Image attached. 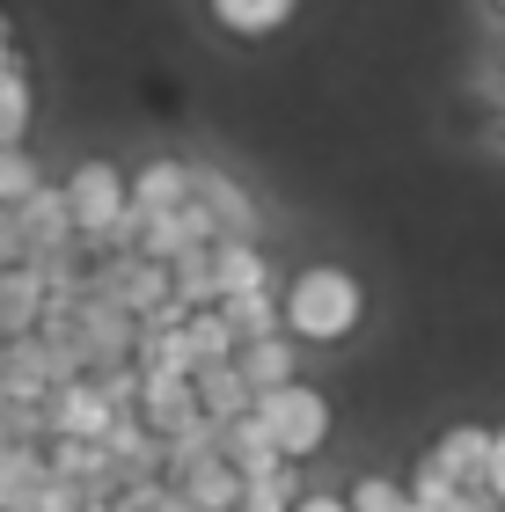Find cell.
Returning a JSON list of instances; mask_svg holds the SVG:
<instances>
[{"mask_svg":"<svg viewBox=\"0 0 505 512\" xmlns=\"http://www.w3.org/2000/svg\"><path fill=\"white\" fill-rule=\"evenodd\" d=\"M37 322H44V271L22 256L0 271V337H30Z\"/></svg>","mask_w":505,"mask_h":512,"instance_id":"obj_14","label":"cell"},{"mask_svg":"<svg viewBox=\"0 0 505 512\" xmlns=\"http://www.w3.org/2000/svg\"><path fill=\"white\" fill-rule=\"evenodd\" d=\"M205 8H213V22H220V30H235V37H271V30H286V22H293L301 0H205Z\"/></svg>","mask_w":505,"mask_h":512,"instance_id":"obj_19","label":"cell"},{"mask_svg":"<svg viewBox=\"0 0 505 512\" xmlns=\"http://www.w3.org/2000/svg\"><path fill=\"white\" fill-rule=\"evenodd\" d=\"M110 425H118V410H110V395H103L96 374L52 388V439H103Z\"/></svg>","mask_w":505,"mask_h":512,"instance_id":"obj_7","label":"cell"},{"mask_svg":"<svg viewBox=\"0 0 505 512\" xmlns=\"http://www.w3.org/2000/svg\"><path fill=\"white\" fill-rule=\"evenodd\" d=\"M52 491V454L44 447H8L0 454V512H37Z\"/></svg>","mask_w":505,"mask_h":512,"instance_id":"obj_12","label":"cell"},{"mask_svg":"<svg viewBox=\"0 0 505 512\" xmlns=\"http://www.w3.org/2000/svg\"><path fill=\"white\" fill-rule=\"evenodd\" d=\"M154 512H198V505H191V498H183V491H176V483H169V498H162V505H154Z\"/></svg>","mask_w":505,"mask_h":512,"instance_id":"obj_31","label":"cell"},{"mask_svg":"<svg viewBox=\"0 0 505 512\" xmlns=\"http://www.w3.org/2000/svg\"><path fill=\"white\" fill-rule=\"evenodd\" d=\"M220 315H227V330H235V352H242V344H257V337H286V300L271 293V286L220 300Z\"/></svg>","mask_w":505,"mask_h":512,"instance_id":"obj_16","label":"cell"},{"mask_svg":"<svg viewBox=\"0 0 505 512\" xmlns=\"http://www.w3.org/2000/svg\"><path fill=\"white\" fill-rule=\"evenodd\" d=\"M169 293H176V308H183V315L220 308V264H213V249L176 256V264H169Z\"/></svg>","mask_w":505,"mask_h":512,"instance_id":"obj_18","label":"cell"},{"mask_svg":"<svg viewBox=\"0 0 505 512\" xmlns=\"http://www.w3.org/2000/svg\"><path fill=\"white\" fill-rule=\"evenodd\" d=\"M8 447H15V439H8V425H0V454H8Z\"/></svg>","mask_w":505,"mask_h":512,"instance_id":"obj_34","label":"cell"},{"mask_svg":"<svg viewBox=\"0 0 505 512\" xmlns=\"http://www.w3.org/2000/svg\"><path fill=\"white\" fill-rule=\"evenodd\" d=\"M88 293L110 300V308H125V315H154V308H169V264H154V256L140 249H110L88 264Z\"/></svg>","mask_w":505,"mask_h":512,"instance_id":"obj_2","label":"cell"},{"mask_svg":"<svg viewBox=\"0 0 505 512\" xmlns=\"http://www.w3.org/2000/svg\"><path fill=\"white\" fill-rule=\"evenodd\" d=\"M498 66H505V44H498Z\"/></svg>","mask_w":505,"mask_h":512,"instance_id":"obj_35","label":"cell"},{"mask_svg":"<svg viewBox=\"0 0 505 512\" xmlns=\"http://www.w3.org/2000/svg\"><path fill=\"white\" fill-rule=\"evenodd\" d=\"M103 454H110V476H118V491H125V483H154V476H162V461H169L162 432H154L140 410L118 417V425L103 432Z\"/></svg>","mask_w":505,"mask_h":512,"instance_id":"obj_6","label":"cell"},{"mask_svg":"<svg viewBox=\"0 0 505 512\" xmlns=\"http://www.w3.org/2000/svg\"><path fill=\"white\" fill-rule=\"evenodd\" d=\"M22 132H30V74L0 66V147H22Z\"/></svg>","mask_w":505,"mask_h":512,"instance_id":"obj_22","label":"cell"},{"mask_svg":"<svg viewBox=\"0 0 505 512\" xmlns=\"http://www.w3.org/2000/svg\"><path fill=\"white\" fill-rule=\"evenodd\" d=\"M220 242V220L205 213V205L191 198V205H176V213H162V220H147L140 227V256H154V264H176V256H191V249H213Z\"/></svg>","mask_w":505,"mask_h":512,"instance_id":"obj_5","label":"cell"},{"mask_svg":"<svg viewBox=\"0 0 505 512\" xmlns=\"http://www.w3.org/2000/svg\"><path fill=\"white\" fill-rule=\"evenodd\" d=\"M0 66H15V52H8V15H0Z\"/></svg>","mask_w":505,"mask_h":512,"instance_id":"obj_32","label":"cell"},{"mask_svg":"<svg viewBox=\"0 0 505 512\" xmlns=\"http://www.w3.org/2000/svg\"><path fill=\"white\" fill-rule=\"evenodd\" d=\"M183 330H191V352H198V366H205V359H235V330H227V315H220V308L183 315Z\"/></svg>","mask_w":505,"mask_h":512,"instance_id":"obj_24","label":"cell"},{"mask_svg":"<svg viewBox=\"0 0 505 512\" xmlns=\"http://www.w3.org/2000/svg\"><path fill=\"white\" fill-rule=\"evenodd\" d=\"M8 264H22V235H15V213L0 205V271H8Z\"/></svg>","mask_w":505,"mask_h":512,"instance_id":"obj_28","label":"cell"},{"mask_svg":"<svg viewBox=\"0 0 505 512\" xmlns=\"http://www.w3.org/2000/svg\"><path fill=\"white\" fill-rule=\"evenodd\" d=\"M110 498H118V491H103V483H66V476H52V491H44L37 512H110Z\"/></svg>","mask_w":505,"mask_h":512,"instance_id":"obj_26","label":"cell"},{"mask_svg":"<svg viewBox=\"0 0 505 512\" xmlns=\"http://www.w3.org/2000/svg\"><path fill=\"white\" fill-rule=\"evenodd\" d=\"M491 118H498V132H505V88H498V96H491Z\"/></svg>","mask_w":505,"mask_h":512,"instance_id":"obj_33","label":"cell"},{"mask_svg":"<svg viewBox=\"0 0 505 512\" xmlns=\"http://www.w3.org/2000/svg\"><path fill=\"white\" fill-rule=\"evenodd\" d=\"M359 315H366V286H359L344 264H308V271L286 286V330L308 337V344L352 337Z\"/></svg>","mask_w":505,"mask_h":512,"instance_id":"obj_1","label":"cell"},{"mask_svg":"<svg viewBox=\"0 0 505 512\" xmlns=\"http://www.w3.org/2000/svg\"><path fill=\"white\" fill-rule=\"evenodd\" d=\"M220 454H227V469H235L242 483H249V476H271V469H286L279 439H271V425H264L257 410L235 417V425H220Z\"/></svg>","mask_w":505,"mask_h":512,"instance_id":"obj_10","label":"cell"},{"mask_svg":"<svg viewBox=\"0 0 505 512\" xmlns=\"http://www.w3.org/2000/svg\"><path fill=\"white\" fill-rule=\"evenodd\" d=\"M213 264H220V300H235V293H264V286H271L264 249H257V242H242V235H220V242H213Z\"/></svg>","mask_w":505,"mask_h":512,"instance_id":"obj_17","label":"cell"},{"mask_svg":"<svg viewBox=\"0 0 505 512\" xmlns=\"http://www.w3.org/2000/svg\"><path fill=\"white\" fill-rule=\"evenodd\" d=\"M293 505H301L293 461H286V469H271V476H249V483H242V512H293Z\"/></svg>","mask_w":505,"mask_h":512,"instance_id":"obj_23","label":"cell"},{"mask_svg":"<svg viewBox=\"0 0 505 512\" xmlns=\"http://www.w3.org/2000/svg\"><path fill=\"white\" fill-rule=\"evenodd\" d=\"M176 491L191 498L198 512H242V476L227 469V454H220V461H205V469H191V476L176 483Z\"/></svg>","mask_w":505,"mask_h":512,"instance_id":"obj_21","label":"cell"},{"mask_svg":"<svg viewBox=\"0 0 505 512\" xmlns=\"http://www.w3.org/2000/svg\"><path fill=\"white\" fill-rule=\"evenodd\" d=\"M491 498L505 505V425L491 432Z\"/></svg>","mask_w":505,"mask_h":512,"instance_id":"obj_29","label":"cell"},{"mask_svg":"<svg viewBox=\"0 0 505 512\" xmlns=\"http://www.w3.org/2000/svg\"><path fill=\"white\" fill-rule=\"evenodd\" d=\"M30 191H44V176H37V161H30V154H22V147H0V205H8V213H15V205H22V198H30Z\"/></svg>","mask_w":505,"mask_h":512,"instance_id":"obj_25","label":"cell"},{"mask_svg":"<svg viewBox=\"0 0 505 512\" xmlns=\"http://www.w3.org/2000/svg\"><path fill=\"white\" fill-rule=\"evenodd\" d=\"M176 205H191V161H147L140 183H132V213H140V227L176 213Z\"/></svg>","mask_w":505,"mask_h":512,"instance_id":"obj_15","label":"cell"},{"mask_svg":"<svg viewBox=\"0 0 505 512\" xmlns=\"http://www.w3.org/2000/svg\"><path fill=\"white\" fill-rule=\"evenodd\" d=\"M140 417L154 432H176V425H191V417H205L198 410V381L191 374H140Z\"/></svg>","mask_w":505,"mask_h":512,"instance_id":"obj_13","label":"cell"},{"mask_svg":"<svg viewBox=\"0 0 505 512\" xmlns=\"http://www.w3.org/2000/svg\"><path fill=\"white\" fill-rule=\"evenodd\" d=\"M352 512H418V505H410L403 483H388V476H359V483H352Z\"/></svg>","mask_w":505,"mask_h":512,"instance_id":"obj_27","label":"cell"},{"mask_svg":"<svg viewBox=\"0 0 505 512\" xmlns=\"http://www.w3.org/2000/svg\"><path fill=\"white\" fill-rule=\"evenodd\" d=\"M498 15H505V0H498Z\"/></svg>","mask_w":505,"mask_h":512,"instance_id":"obj_36","label":"cell"},{"mask_svg":"<svg viewBox=\"0 0 505 512\" xmlns=\"http://www.w3.org/2000/svg\"><path fill=\"white\" fill-rule=\"evenodd\" d=\"M191 198L205 205V213L220 220V235H242V242H257V205H249V191L235 176H220V169H198L191 161Z\"/></svg>","mask_w":505,"mask_h":512,"instance_id":"obj_9","label":"cell"},{"mask_svg":"<svg viewBox=\"0 0 505 512\" xmlns=\"http://www.w3.org/2000/svg\"><path fill=\"white\" fill-rule=\"evenodd\" d=\"M425 461L440 476H454L462 491H491V425H447Z\"/></svg>","mask_w":505,"mask_h":512,"instance_id":"obj_8","label":"cell"},{"mask_svg":"<svg viewBox=\"0 0 505 512\" xmlns=\"http://www.w3.org/2000/svg\"><path fill=\"white\" fill-rule=\"evenodd\" d=\"M293 512H352V498H323V491H315V498H301Z\"/></svg>","mask_w":505,"mask_h":512,"instance_id":"obj_30","label":"cell"},{"mask_svg":"<svg viewBox=\"0 0 505 512\" xmlns=\"http://www.w3.org/2000/svg\"><path fill=\"white\" fill-rule=\"evenodd\" d=\"M15 235H22V256H59V249H81L74 235V205H66V183H44L15 205Z\"/></svg>","mask_w":505,"mask_h":512,"instance_id":"obj_4","label":"cell"},{"mask_svg":"<svg viewBox=\"0 0 505 512\" xmlns=\"http://www.w3.org/2000/svg\"><path fill=\"white\" fill-rule=\"evenodd\" d=\"M191 381H198V410L213 417V425H235V417L257 410V388L242 381V366H235V359H205Z\"/></svg>","mask_w":505,"mask_h":512,"instance_id":"obj_11","label":"cell"},{"mask_svg":"<svg viewBox=\"0 0 505 512\" xmlns=\"http://www.w3.org/2000/svg\"><path fill=\"white\" fill-rule=\"evenodd\" d=\"M257 417L271 425V439H279L286 461H301V454H315L330 439V395H315L308 381H286V388L257 395Z\"/></svg>","mask_w":505,"mask_h":512,"instance_id":"obj_3","label":"cell"},{"mask_svg":"<svg viewBox=\"0 0 505 512\" xmlns=\"http://www.w3.org/2000/svg\"><path fill=\"white\" fill-rule=\"evenodd\" d=\"M235 366H242V381L257 388V395L286 388V381H301V374H293V344H286V337H257V344H242Z\"/></svg>","mask_w":505,"mask_h":512,"instance_id":"obj_20","label":"cell"}]
</instances>
